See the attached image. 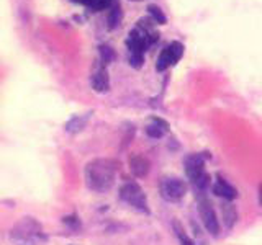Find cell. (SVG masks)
<instances>
[{"instance_id":"obj_1","label":"cell","mask_w":262,"mask_h":245,"mask_svg":"<svg viewBox=\"0 0 262 245\" xmlns=\"http://www.w3.org/2000/svg\"><path fill=\"white\" fill-rule=\"evenodd\" d=\"M117 163L108 159H95L85 167V183L92 191L105 193L115 183Z\"/></svg>"},{"instance_id":"obj_2","label":"cell","mask_w":262,"mask_h":245,"mask_svg":"<svg viewBox=\"0 0 262 245\" xmlns=\"http://www.w3.org/2000/svg\"><path fill=\"white\" fill-rule=\"evenodd\" d=\"M43 239V229L33 217H23L12 231L15 245H38Z\"/></svg>"},{"instance_id":"obj_3","label":"cell","mask_w":262,"mask_h":245,"mask_svg":"<svg viewBox=\"0 0 262 245\" xmlns=\"http://www.w3.org/2000/svg\"><path fill=\"white\" fill-rule=\"evenodd\" d=\"M187 191H188L187 183L177 177H164L159 183V193L169 203L180 201L187 194Z\"/></svg>"},{"instance_id":"obj_4","label":"cell","mask_w":262,"mask_h":245,"mask_svg":"<svg viewBox=\"0 0 262 245\" xmlns=\"http://www.w3.org/2000/svg\"><path fill=\"white\" fill-rule=\"evenodd\" d=\"M120 200L128 203L129 206H133L138 211L149 212V208H147V200H146V194L143 191V188L135 182H128L120 188Z\"/></svg>"},{"instance_id":"obj_5","label":"cell","mask_w":262,"mask_h":245,"mask_svg":"<svg viewBox=\"0 0 262 245\" xmlns=\"http://www.w3.org/2000/svg\"><path fill=\"white\" fill-rule=\"evenodd\" d=\"M199 216L202 219L205 229H207L213 237H216L220 234L218 216H216V211L213 208L211 201L208 198H205V196H199Z\"/></svg>"},{"instance_id":"obj_6","label":"cell","mask_w":262,"mask_h":245,"mask_svg":"<svg viewBox=\"0 0 262 245\" xmlns=\"http://www.w3.org/2000/svg\"><path fill=\"white\" fill-rule=\"evenodd\" d=\"M182 56H184V44L179 43V41H172L166 49L161 51V54L158 57V64H156V69L159 72H164L166 69L172 67V65H176L180 59H182Z\"/></svg>"},{"instance_id":"obj_7","label":"cell","mask_w":262,"mask_h":245,"mask_svg":"<svg viewBox=\"0 0 262 245\" xmlns=\"http://www.w3.org/2000/svg\"><path fill=\"white\" fill-rule=\"evenodd\" d=\"M184 168L187 178L193 183L195 180H199L202 175H205V157L202 154H188L184 160Z\"/></svg>"},{"instance_id":"obj_8","label":"cell","mask_w":262,"mask_h":245,"mask_svg":"<svg viewBox=\"0 0 262 245\" xmlns=\"http://www.w3.org/2000/svg\"><path fill=\"white\" fill-rule=\"evenodd\" d=\"M213 193H215L216 196H220V198H223L225 201H233L237 196L236 188L221 177H218L215 185H213Z\"/></svg>"},{"instance_id":"obj_9","label":"cell","mask_w":262,"mask_h":245,"mask_svg":"<svg viewBox=\"0 0 262 245\" xmlns=\"http://www.w3.org/2000/svg\"><path fill=\"white\" fill-rule=\"evenodd\" d=\"M92 88L98 93H105L110 90V79H108V72L103 67H98L94 74H92Z\"/></svg>"},{"instance_id":"obj_10","label":"cell","mask_w":262,"mask_h":245,"mask_svg":"<svg viewBox=\"0 0 262 245\" xmlns=\"http://www.w3.org/2000/svg\"><path fill=\"white\" fill-rule=\"evenodd\" d=\"M149 167H151V163L144 157V155L138 154V155H133V157L129 159V170H131V174L138 178L146 177L147 172H149Z\"/></svg>"},{"instance_id":"obj_11","label":"cell","mask_w":262,"mask_h":245,"mask_svg":"<svg viewBox=\"0 0 262 245\" xmlns=\"http://www.w3.org/2000/svg\"><path fill=\"white\" fill-rule=\"evenodd\" d=\"M169 131V125L161 118H151L146 126V134L152 139H161Z\"/></svg>"},{"instance_id":"obj_12","label":"cell","mask_w":262,"mask_h":245,"mask_svg":"<svg viewBox=\"0 0 262 245\" xmlns=\"http://www.w3.org/2000/svg\"><path fill=\"white\" fill-rule=\"evenodd\" d=\"M221 216H223L226 229H231L236 224L237 219V211L231 201H223L221 203Z\"/></svg>"},{"instance_id":"obj_13","label":"cell","mask_w":262,"mask_h":245,"mask_svg":"<svg viewBox=\"0 0 262 245\" xmlns=\"http://www.w3.org/2000/svg\"><path fill=\"white\" fill-rule=\"evenodd\" d=\"M87 119H89V114H87V116H84V118H82V116L72 118V119L68 122V125H66V131H68V133H77V131L84 129Z\"/></svg>"},{"instance_id":"obj_14","label":"cell","mask_w":262,"mask_h":245,"mask_svg":"<svg viewBox=\"0 0 262 245\" xmlns=\"http://www.w3.org/2000/svg\"><path fill=\"white\" fill-rule=\"evenodd\" d=\"M147 13L151 15V18L158 24H166L167 23L166 15H164V12L161 10V7H158V5H147Z\"/></svg>"},{"instance_id":"obj_15","label":"cell","mask_w":262,"mask_h":245,"mask_svg":"<svg viewBox=\"0 0 262 245\" xmlns=\"http://www.w3.org/2000/svg\"><path fill=\"white\" fill-rule=\"evenodd\" d=\"M121 21V8L118 4H115L112 7V10L108 13V28L110 30H115L118 27V23Z\"/></svg>"},{"instance_id":"obj_16","label":"cell","mask_w":262,"mask_h":245,"mask_svg":"<svg viewBox=\"0 0 262 245\" xmlns=\"http://www.w3.org/2000/svg\"><path fill=\"white\" fill-rule=\"evenodd\" d=\"M98 53H100V59L103 64H110L115 61V57H117L113 47H110L108 44H102L100 47H98Z\"/></svg>"},{"instance_id":"obj_17","label":"cell","mask_w":262,"mask_h":245,"mask_svg":"<svg viewBox=\"0 0 262 245\" xmlns=\"http://www.w3.org/2000/svg\"><path fill=\"white\" fill-rule=\"evenodd\" d=\"M174 229H176V235L179 237V240H180V245H195L190 237H188V235L185 234V231L182 229V226L177 224V223H174Z\"/></svg>"},{"instance_id":"obj_18","label":"cell","mask_w":262,"mask_h":245,"mask_svg":"<svg viewBox=\"0 0 262 245\" xmlns=\"http://www.w3.org/2000/svg\"><path fill=\"white\" fill-rule=\"evenodd\" d=\"M82 4L89 5L95 12H100V10H105V8L110 5V0H84Z\"/></svg>"},{"instance_id":"obj_19","label":"cell","mask_w":262,"mask_h":245,"mask_svg":"<svg viewBox=\"0 0 262 245\" xmlns=\"http://www.w3.org/2000/svg\"><path fill=\"white\" fill-rule=\"evenodd\" d=\"M129 64H131V67L141 69L144 64V54L143 53H129Z\"/></svg>"},{"instance_id":"obj_20","label":"cell","mask_w":262,"mask_h":245,"mask_svg":"<svg viewBox=\"0 0 262 245\" xmlns=\"http://www.w3.org/2000/svg\"><path fill=\"white\" fill-rule=\"evenodd\" d=\"M259 198H260V203H262V183L259 186Z\"/></svg>"}]
</instances>
